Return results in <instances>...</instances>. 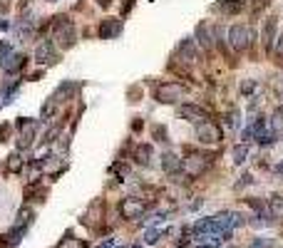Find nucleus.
Masks as SVG:
<instances>
[{
  "label": "nucleus",
  "instance_id": "nucleus-32",
  "mask_svg": "<svg viewBox=\"0 0 283 248\" xmlns=\"http://www.w3.org/2000/svg\"><path fill=\"white\" fill-rule=\"evenodd\" d=\"M254 90H256V80H246V82L241 84V92H243V95H251Z\"/></svg>",
  "mask_w": 283,
  "mask_h": 248
},
{
  "label": "nucleus",
  "instance_id": "nucleus-22",
  "mask_svg": "<svg viewBox=\"0 0 283 248\" xmlns=\"http://www.w3.org/2000/svg\"><path fill=\"white\" fill-rule=\"evenodd\" d=\"M269 211H271L273 219L283 221V196H271L269 199Z\"/></svg>",
  "mask_w": 283,
  "mask_h": 248
},
{
  "label": "nucleus",
  "instance_id": "nucleus-20",
  "mask_svg": "<svg viewBox=\"0 0 283 248\" xmlns=\"http://www.w3.org/2000/svg\"><path fill=\"white\" fill-rule=\"evenodd\" d=\"M32 219H35V211H32L30 206H23L20 211H17V221H15V226H17V228H30Z\"/></svg>",
  "mask_w": 283,
  "mask_h": 248
},
{
  "label": "nucleus",
  "instance_id": "nucleus-21",
  "mask_svg": "<svg viewBox=\"0 0 283 248\" xmlns=\"http://www.w3.org/2000/svg\"><path fill=\"white\" fill-rule=\"evenodd\" d=\"M197 40H199V45H201V47H204V50H211V35H209V25H206V23H201V25H199L197 28Z\"/></svg>",
  "mask_w": 283,
  "mask_h": 248
},
{
  "label": "nucleus",
  "instance_id": "nucleus-28",
  "mask_svg": "<svg viewBox=\"0 0 283 248\" xmlns=\"http://www.w3.org/2000/svg\"><path fill=\"white\" fill-rule=\"evenodd\" d=\"M152 134H154L156 141H167V129H164L162 124H154V127H152Z\"/></svg>",
  "mask_w": 283,
  "mask_h": 248
},
{
  "label": "nucleus",
  "instance_id": "nucleus-41",
  "mask_svg": "<svg viewBox=\"0 0 283 248\" xmlns=\"http://www.w3.org/2000/svg\"><path fill=\"white\" fill-rule=\"evenodd\" d=\"M129 248H142V246H129Z\"/></svg>",
  "mask_w": 283,
  "mask_h": 248
},
{
  "label": "nucleus",
  "instance_id": "nucleus-9",
  "mask_svg": "<svg viewBox=\"0 0 283 248\" xmlns=\"http://www.w3.org/2000/svg\"><path fill=\"white\" fill-rule=\"evenodd\" d=\"M97 35H99V40H114V38H119L122 35V20L119 17H104L99 23Z\"/></svg>",
  "mask_w": 283,
  "mask_h": 248
},
{
  "label": "nucleus",
  "instance_id": "nucleus-38",
  "mask_svg": "<svg viewBox=\"0 0 283 248\" xmlns=\"http://www.w3.org/2000/svg\"><path fill=\"white\" fill-rule=\"evenodd\" d=\"M276 171H278V174H283V162H281L278 166H276Z\"/></svg>",
  "mask_w": 283,
  "mask_h": 248
},
{
  "label": "nucleus",
  "instance_id": "nucleus-5",
  "mask_svg": "<svg viewBox=\"0 0 283 248\" xmlns=\"http://www.w3.org/2000/svg\"><path fill=\"white\" fill-rule=\"evenodd\" d=\"M184 97V87L179 82H162L154 87V99L162 104H176Z\"/></svg>",
  "mask_w": 283,
  "mask_h": 248
},
{
  "label": "nucleus",
  "instance_id": "nucleus-26",
  "mask_svg": "<svg viewBox=\"0 0 283 248\" xmlns=\"http://www.w3.org/2000/svg\"><path fill=\"white\" fill-rule=\"evenodd\" d=\"M10 52H13V47L8 45V42H0V67L8 62V57H10Z\"/></svg>",
  "mask_w": 283,
  "mask_h": 248
},
{
  "label": "nucleus",
  "instance_id": "nucleus-2",
  "mask_svg": "<svg viewBox=\"0 0 283 248\" xmlns=\"http://www.w3.org/2000/svg\"><path fill=\"white\" fill-rule=\"evenodd\" d=\"M15 127H17V152L30 149L35 144V137H38V122L30 117H17Z\"/></svg>",
  "mask_w": 283,
  "mask_h": 248
},
{
  "label": "nucleus",
  "instance_id": "nucleus-13",
  "mask_svg": "<svg viewBox=\"0 0 283 248\" xmlns=\"http://www.w3.org/2000/svg\"><path fill=\"white\" fill-rule=\"evenodd\" d=\"M23 169H25V159H23V154L20 152L8 154V159H5V174L17 176V174H23Z\"/></svg>",
  "mask_w": 283,
  "mask_h": 248
},
{
  "label": "nucleus",
  "instance_id": "nucleus-34",
  "mask_svg": "<svg viewBox=\"0 0 283 248\" xmlns=\"http://www.w3.org/2000/svg\"><path fill=\"white\" fill-rule=\"evenodd\" d=\"M273 52L281 57V62H283V32H281V38H278V42L273 45Z\"/></svg>",
  "mask_w": 283,
  "mask_h": 248
},
{
  "label": "nucleus",
  "instance_id": "nucleus-17",
  "mask_svg": "<svg viewBox=\"0 0 283 248\" xmlns=\"http://www.w3.org/2000/svg\"><path fill=\"white\" fill-rule=\"evenodd\" d=\"M162 169H164L169 176H174L176 171H182V159L174 152H164L162 154Z\"/></svg>",
  "mask_w": 283,
  "mask_h": 248
},
{
  "label": "nucleus",
  "instance_id": "nucleus-3",
  "mask_svg": "<svg viewBox=\"0 0 283 248\" xmlns=\"http://www.w3.org/2000/svg\"><path fill=\"white\" fill-rule=\"evenodd\" d=\"M35 62L38 65H43V67H55L57 62H60V50H57V45L52 42V38L47 40H40V45L35 47Z\"/></svg>",
  "mask_w": 283,
  "mask_h": 248
},
{
  "label": "nucleus",
  "instance_id": "nucleus-36",
  "mask_svg": "<svg viewBox=\"0 0 283 248\" xmlns=\"http://www.w3.org/2000/svg\"><path fill=\"white\" fill-rule=\"evenodd\" d=\"M99 248H114V238H107V241H104Z\"/></svg>",
  "mask_w": 283,
  "mask_h": 248
},
{
  "label": "nucleus",
  "instance_id": "nucleus-37",
  "mask_svg": "<svg viewBox=\"0 0 283 248\" xmlns=\"http://www.w3.org/2000/svg\"><path fill=\"white\" fill-rule=\"evenodd\" d=\"M0 30H10V23H8V20H3V17H0Z\"/></svg>",
  "mask_w": 283,
  "mask_h": 248
},
{
  "label": "nucleus",
  "instance_id": "nucleus-23",
  "mask_svg": "<svg viewBox=\"0 0 283 248\" xmlns=\"http://www.w3.org/2000/svg\"><path fill=\"white\" fill-rule=\"evenodd\" d=\"M57 248H87V241L75 238V236H65V238L57 243Z\"/></svg>",
  "mask_w": 283,
  "mask_h": 248
},
{
  "label": "nucleus",
  "instance_id": "nucleus-12",
  "mask_svg": "<svg viewBox=\"0 0 283 248\" xmlns=\"http://www.w3.org/2000/svg\"><path fill=\"white\" fill-rule=\"evenodd\" d=\"M176 55L182 57V62H186V65H194L199 60V52H197V42L191 40V38H186V40H182V45H179V50H176Z\"/></svg>",
  "mask_w": 283,
  "mask_h": 248
},
{
  "label": "nucleus",
  "instance_id": "nucleus-27",
  "mask_svg": "<svg viewBox=\"0 0 283 248\" xmlns=\"http://www.w3.org/2000/svg\"><path fill=\"white\" fill-rule=\"evenodd\" d=\"M10 134H13V127L8 122H3L0 124V144H5V141L10 139Z\"/></svg>",
  "mask_w": 283,
  "mask_h": 248
},
{
  "label": "nucleus",
  "instance_id": "nucleus-30",
  "mask_svg": "<svg viewBox=\"0 0 283 248\" xmlns=\"http://www.w3.org/2000/svg\"><path fill=\"white\" fill-rule=\"evenodd\" d=\"M243 226V216L241 214H228V228H239Z\"/></svg>",
  "mask_w": 283,
  "mask_h": 248
},
{
  "label": "nucleus",
  "instance_id": "nucleus-16",
  "mask_svg": "<svg viewBox=\"0 0 283 248\" xmlns=\"http://www.w3.org/2000/svg\"><path fill=\"white\" fill-rule=\"evenodd\" d=\"M75 92H77V84H75V82H62L55 90V92H52V97H50V99H52V102H57V104H62L65 99H72V97H75Z\"/></svg>",
  "mask_w": 283,
  "mask_h": 248
},
{
  "label": "nucleus",
  "instance_id": "nucleus-24",
  "mask_svg": "<svg viewBox=\"0 0 283 248\" xmlns=\"http://www.w3.org/2000/svg\"><path fill=\"white\" fill-rule=\"evenodd\" d=\"M246 154H249V144H239V147H234V152H231L234 164H243V162H246Z\"/></svg>",
  "mask_w": 283,
  "mask_h": 248
},
{
  "label": "nucleus",
  "instance_id": "nucleus-25",
  "mask_svg": "<svg viewBox=\"0 0 283 248\" xmlns=\"http://www.w3.org/2000/svg\"><path fill=\"white\" fill-rule=\"evenodd\" d=\"M159 238H162V231H156V228H147V234H144V243L154 246Z\"/></svg>",
  "mask_w": 283,
  "mask_h": 248
},
{
  "label": "nucleus",
  "instance_id": "nucleus-42",
  "mask_svg": "<svg viewBox=\"0 0 283 248\" xmlns=\"http://www.w3.org/2000/svg\"><path fill=\"white\" fill-rule=\"evenodd\" d=\"M228 248H234V246H228Z\"/></svg>",
  "mask_w": 283,
  "mask_h": 248
},
{
  "label": "nucleus",
  "instance_id": "nucleus-10",
  "mask_svg": "<svg viewBox=\"0 0 283 248\" xmlns=\"http://www.w3.org/2000/svg\"><path fill=\"white\" fill-rule=\"evenodd\" d=\"M179 117L186 119V122H194V124L209 122V112L204 110V107H199V104H194V102L182 104V107H179Z\"/></svg>",
  "mask_w": 283,
  "mask_h": 248
},
{
  "label": "nucleus",
  "instance_id": "nucleus-18",
  "mask_svg": "<svg viewBox=\"0 0 283 248\" xmlns=\"http://www.w3.org/2000/svg\"><path fill=\"white\" fill-rule=\"evenodd\" d=\"M25 199L28 201H45L47 199V189H45L40 181H30L25 186Z\"/></svg>",
  "mask_w": 283,
  "mask_h": 248
},
{
  "label": "nucleus",
  "instance_id": "nucleus-29",
  "mask_svg": "<svg viewBox=\"0 0 283 248\" xmlns=\"http://www.w3.org/2000/svg\"><path fill=\"white\" fill-rule=\"evenodd\" d=\"M226 124L231 127V129H239V127H241L239 112H228V114H226Z\"/></svg>",
  "mask_w": 283,
  "mask_h": 248
},
{
  "label": "nucleus",
  "instance_id": "nucleus-1",
  "mask_svg": "<svg viewBox=\"0 0 283 248\" xmlns=\"http://www.w3.org/2000/svg\"><path fill=\"white\" fill-rule=\"evenodd\" d=\"M52 42H55L60 50H70L77 42V28L67 15H55L52 17Z\"/></svg>",
  "mask_w": 283,
  "mask_h": 248
},
{
  "label": "nucleus",
  "instance_id": "nucleus-19",
  "mask_svg": "<svg viewBox=\"0 0 283 248\" xmlns=\"http://www.w3.org/2000/svg\"><path fill=\"white\" fill-rule=\"evenodd\" d=\"M243 5H246V0H221L219 3V10L224 15H236L243 10Z\"/></svg>",
  "mask_w": 283,
  "mask_h": 248
},
{
  "label": "nucleus",
  "instance_id": "nucleus-15",
  "mask_svg": "<svg viewBox=\"0 0 283 248\" xmlns=\"http://www.w3.org/2000/svg\"><path fill=\"white\" fill-rule=\"evenodd\" d=\"M132 156H134V162H137L139 166H149L152 164V156H154V147L147 144V141H144V144H137Z\"/></svg>",
  "mask_w": 283,
  "mask_h": 248
},
{
  "label": "nucleus",
  "instance_id": "nucleus-8",
  "mask_svg": "<svg viewBox=\"0 0 283 248\" xmlns=\"http://www.w3.org/2000/svg\"><path fill=\"white\" fill-rule=\"evenodd\" d=\"M197 139L201 144H221L224 134L214 122H201L197 124Z\"/></svg>",
  "mask_w": 283,
  "mask_h": 248
},
{
  "label": "nucleus",
  "instance_id": "nucleus-33",
  "mask_svg": "<svg viewBox=\"0 0 283 248\" xmlns=\"http://www.w3.org/2000/svg\"><path fill=\"white\" fill-rule=\"evenodd\" d=\"M271 0H254V13H261L263 8H269Z\"/></svg>",
  "mask_w": 283,
  "mask_h": 248
},
{
  "label": "nucleus",
  "instance_id": "nucleus-11",
  "mask_svg": "<svg viewBox=\"0 0 283 248\" xmlns=\"http://www.w3.org/2000/svg\"><path fill=\"white\" fill-rule=\"evenodd\" d=\"M28 60H30V57L25 55V52H10L8 62L3 65L5 75H8V77H17V75H20L23 69L28 67Z\"/></svg>",
  "mask_w": 283,
  "mask_h": 248
},
{
  "label": "nucleus",
  "instance_id": "nucleus-7",
  "mask_svg": "<svg viewBox=\"0 0 283 248\" xmlns=\"http://www.w3.org/2000/svg\"><path fill=\"white\" fill-rule=\"evenodd\" d=\"M228 45H231L236 52L249 50V45H251V30L246 28V25H234V28H228Z\"/></svg>",
  "mask_w": 283,
  "mask_h": 248
},
{
  "label": "nucleus",
  "instance_id": "nucleus-14",
  "mask_svg": "<svg viewBox=\"0 0 283 248\" xmlns=\"http://www.w3.org/2000/svg\"><path fill=\"white\" fill-rule=\"evenodd\" d=\"M276 30H278L276 15H269V17L263 20V45H266L269 52H273V38H276Z\"/></svg>",
  "mask_w": 283,
  "mask_h": 248
},
{
  "label": "nucleus",
  "instance_id": "nucleus-6",
  "mask_svg": "<svg viewBox=\"0 0 283 248\" xmlns=\"http://www.w3.org/2000/svg\"><path fill=\"white\" fill-rule=\"evenodd\" d=\"M144 211H147V204H144L142 199L127 196V199H122V201H119V214H122V219H127V221L142 219V216H144Z\"/></svg>",
  "mask_w": 283,
  "mask_h": 248
},
{
  "label": "nucleus",
  "instance_id": "nucleus-40",
  "mask_svg": "<svg viewBox=\"0 0 283 248\" xmlns=\"http://www.w3.org/2000/svg\"><path fill=\"white\" fill-rule=\"evenodd\" d=\"M45 3H55V0H45Z\"/></svg>",
  "mask_w": 283,
  "mask_h": 248
},
{
  "label": "nucleus",
  "instance_id": "nucleus-35",
  "mask_svg": "<svg viewBox=\"0 0 283 248\" xmlns=\"http://www.w3.org/2000/svg\"><path fill=\"white\" fill-rule=\"evenodd\" d=\"M95 3H97L99 8H104V10H107V8L112 5V0H95Z\"/></svg>",
  "mask_w": 283,
  "mask_h": 248
},
{
  "label": "nucleus",
  "instance_id": "nucleus-39",
  "mask_svg": "<svg viewBox=\"0 0 283 248\" xmlns=\"http://www.w3.org/2000/svg\"><path fill=\"white\" fill-rule=\"evenodd\" d=\"M197 248H214V246H197Z\"/></svg>",
  "mask_w": 283,
  "mask_h": 248
},
{
  "label": "nucleus",
  "instance_id": "nucleus-31",
  "mask_svg": "<svg viewBox=\"0 0 283 248\" xmlns=\"http://www.w3.org/2000/svg\"><path fill=\"white\" fill-rule=\"evenodd\" d=\"M271 246H273L271 238H254V243H251L249 248H271Z\"/></svg>",
  "mask_w": 283,
  "mask_h": 248
},
{
  "label": "nucleus",
  "instance_id": "nucleus-4",
  "mask_svg": "<svg viewBox=\"0 0 283 248\" xmlns=\"http://www.w3.org/2000/svg\"><path fill=\"white\" fill-rule=\"evenodd\" d=\"M209 166H211V156H209V154H199V152L189 154L184 162H182V169H184L191 179H197V176H201V174H206Z\"/></svg>",
  "mask_w": 283,
  "mask_h": 248
}]
</instances>
